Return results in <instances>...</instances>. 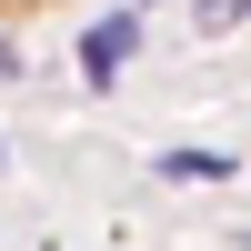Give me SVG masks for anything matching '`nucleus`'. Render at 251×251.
<instances>
[{"label": "nucleus", "mask_w": 251, "mask_h": 251, "mask_svg": "<svg viewBox=\"0 0 251 251\" xmlns=\"http://www.w3.org/2000/svg\"><path fill=\"white\" fill-rule=\"evenodd\" d=\"M131 50H141V20H131V10H111V20H100L91 40H80V71H91V80H111V71H121Z\"/></svg>", "instance_id": "f257e3e1"}, {"label": "nucleus", "mask_w": 251, "mask_h": 251, "mask_svg": "<svg viewBox=\"0 0 251 251\" xmlns=\"http://www.w3.org/2000/svg\"><path fill=\"white\" fill-rule=\"evenodd\" d=\"M241 10H251V0H201V30H231Z\"/></svg>", "instance_id": "f03ea898"}]
</instances>
